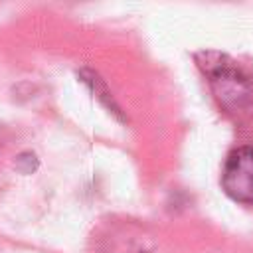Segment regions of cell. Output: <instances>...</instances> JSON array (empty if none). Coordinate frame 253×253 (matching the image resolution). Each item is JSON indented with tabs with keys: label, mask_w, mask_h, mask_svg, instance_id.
<instances>
[{
	"label": "cell",
	"mask_w": 253,
	"mask_h": 253,
	"mask_svg": "<svg viewBox=\"0 0 253 253\" xmlns=\"http://www.w3.org/2000/svg\"><path fill=\"white\" fill-rule=\"evenodd\" d=\"M221 188L231 200L253 204V146H241L225 158Z\"/></svg>",
	"instance_id": "obj_1"
},
{
	"label": "cell",
	"mask_w": 253,
	"mask_h": 253,
	"mask_svg": "<svg viewBox=\"0 0 253 253\" xmlns=\"http://www.w3.org/2000/svg\"><path fill=\"white\" fill-rule=\"evenodd\" d=\"M211 85L219 97V101L229 103V99L237 101L241 95H247V83L237 77L235 71L231 69H219L211 75Z\"/></svg>",
	"instance_id": "obj_2"
}]
</instances>
